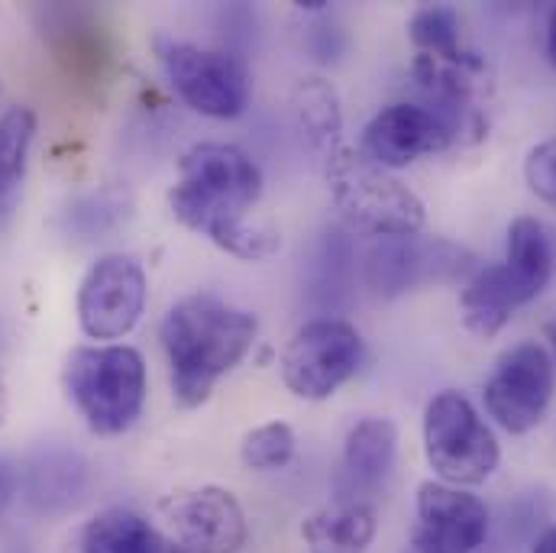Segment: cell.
<instances>
[{"label":"cell","instance_id":"cell-1","mask_svg":"<svg viewBox=\"0 0 556 553\" xmlns=\"http://www.w3.org/2000/svg\"><path fill=\"white\" fill-rule=\"evenodd\" d=\"M263 198L260 165L230 142H198L178 162V181L168 191L172 214L240 260H269L281 250L278 230L256 217Z\"/></svg>","mask_w":556,"mask_h":553},{"label":"cell","instance_id":"cell-2","mask_svg":"<svg viewBox=\"0 0 556 553\" xmlns=\"http://www.w3.org/2000/svg\"><path fill=\"white\" fill-rule=\"evenodd\" d=\"M256 334L260 324L250 311L233 307L211 291H198L172 304L162 317L159 340L178 405H204L214 386L247 360Z\"/></svg>","mask_w":556,"mask_h":553},{"label":"cell","instance_id":"cell-3","mask_svg":"<svg viewBox=\"0 0 556 553\" xmlns=\"http://www.w3.org/2000/svg\"><path fill=\"white\" fill-rule=\"evenodd\" d=\"M330 198L350 230L369 237H408L420 234L427 211L415 191L389 168L372 162L363 149H337L327 155Z\"/></svg>","mask_w":556,"mask_h":553},{"label":"cell","instance_id":"cell-4","mask_svg":"<svg viewBox=\"0 0 556 553\" xmlns=\"http://www.w3.org/2000/svg\"><path fill=\"white\" fill-rule=\"evenodd\" d=\"M65 392L101 437L130 430L146 405V363L124 343L78 347L65 360Z\"/></svg>","mask_w":556,"mask_h":553},{"label":"cell","instance_id":"cell-5","mask_svg":"<svg viewBox=\"0 0 556 553\" xmlns=\"http://www.w3.org/2000/svg\"><path fill=\"white\" fill-rule=\"evenodd\" d=\"M424 456L446 486H479L498 469V440L476 405L459 392H440L424 412Z\"/></svg>","mask_w":556,"mask_h":553},{"label":"cell","instance_id":"cell-6","mask_svg":"<svg viewBox=\"0 0 556 553\" xmlns=\"http://www.w3.org/2000/svg\"><path fill=\"white\" fill-rule=\"evenodd\" d=\"M412 78L420 91V104L430 108L450 130L453 146L482 142L489 134V65L479 52L456 55H424L417 52L412 62Z\"/></svg>","mask_w":556,"mask_h":553},{"label":"cell","instance_id":"cell-7","mask_svg":"<svg viewBox=\"0 0 556 553\" xmlns=\"http://www.w3.org/2000/svg\"><path fill=\"white\" fill-rule=\"evenodd\" d=\"M159 62L172 91L198 114L214 121H233L250 104V68L233 52L201 49L181 39H159Z\"/></svg>","mask_w":556,"mask_h":553},{"label":"cell","instance_id":"cell-8","mask_svg":"<svg viewBox=\"0 0 556 553\" xmlns=\"http://www.w3.org/2000/svg\"><path fill=\"white\" fill-rule=\"evenodd\" d=\"M363 276L372 294L402 298L430 285H466L476 276V256L443 237H386L369 247Z\"/></svg>","mask_w":556,"mask_h":553},{"label":"cell","instance_id":"cell-9","mask_svg":"<svg viewBox=\"0 0 556 553\" xmlns=\"http://www.w3.org/2000/svg\"><path fill=\"white\" fill-rule=\"evenodd\" d=\"M363 353V337L350 321L314 317L288 343L281 356V379L298 399L324 402L356 376Z\"/></svg>","mask_w":556,"mask_h":553},{"label":"cell","instance_id":"cell-10","mask_svg":"<svg viewBox=\"0 0 556 553\" xmlns=\"http://www.w3.org/2000/svg\"><path fill=\"white\" fill-rule=\"evenodd\" d=\"M554 389L556 363L551 350L538 340H525L498 356L482 392L485 412L508 433H528L547 415Z\"/></svg>","mask_w":556,"mask_h":553},{"label":"cell","instance_id":"cell-11","mask_svg":"<svg viewBox=\"0 0 556 553\" xmlns=\"http://www.w3.org/2000/svg\"><path fill=\"white\" fill-rule=\"evenodd\" d=\"M146 273L134 256H101L78 288V321L91 340H121L146 311Z\"/></svg>","mask_w":556,"mask_h":553},{"label":"cell","instance_id":"cell-12","mask_svg":"<svg viewBox=\"0 0 556 553\" xmlns=\"http://www.w3.org/2000/svg\"><path fill=\"white\" fill-rule=\"evenodd\" d=\"M165 515L181 553H240L247 548V515L233 492L220 486H204L172 499Z\"/></svg>","mask_w":556,"mask_h":553},{"label":"cell","instance_id":"cell-13","mask_svg":"<svg viewBox=\"0 0 556 553\" xmlns=\"http://www.w3.org/2000/svg\"><path fill=\"white\" fill-rule=\"evenodd\" d=\"M489 538V508L482 499L446 486L417 489L415 548L420 553H476Z\"/></svg>","mask_w":556,"mask_h":553},{"label":"cell","instance_id":"cell-14","mask_svg":"<svg viewBox=\"0 0 556 553\" xmlns=\"http://www.w3.org/2000/svg\"><path fill=\"white\" fill-rule=\"evenodd\" d=\"M453 146L446 124L420 101H402L379 111L366 134L363 152L382 168H402L424 155H437Z\"/></svg>","mask_w":556,"mask_h":553},{"label":"cell","instance_id":"cell-15","mask_svg":"<svg viewBox=\"0 0 556 553\" xmlns=\"http://www.w3.org/2000/svg\"><path fill=\"white\" fill-rule=\"evenodd\" d=\"M534 298L538 294L508 269V263H498V266L476 269V276L463 285L459 314H463V324L476 337L492 340L495 334L505 330V324L515 317V311L531 304Z\"/></svg>","mask_w":556,"mask_h":553},{"label":"cell","instance_id":"cell-16","mask_svg":"<svg viewBox=\"0 0 556 553\" xmlns=\"http://www.w3.org/2000/svg\"><path fill=\"white\" fill-rule=\"evenodd\" d=\"M376 508L366 502H340L311 515L301 528L311 553H366L376 538Z\"/></svg>","mask_w":556,"mask_h":553},{"label":"cell","instance_id":"cell-17","mask_svg":"<svg viewBox=\"0 0 556 553\" xmlns=\"http://www.w3.org/2000/svg\"><path fill=\"white\" fill-rule=\"evenodd\" d=\"M291 114L301 139L317 152V155H333L340 149L343 134V111H340V95L330 81L324 78H301L291 91Z\"/></svg>","mask_w":556,"mask_h":553},{"label":"cell","instance_id":"cell-18","mask_svg":"<svg viewBox=\"0 0 556 553\" xmlns=\"http://www.w3.org/2000/svg\"><path fill=\"white\" fill-rule=\"evenodd\" d=\"M395 450H399V427L389 417H363L346 433L343 469L356 486L376 489L392 473Z\"/></svg>","mask_w":556,"mask_h":553},{"label":"cell","instance_id":"cell-19","mask_svg":"<svg viewBox=\"0 0 556 553\" xmlns=\"http://www.w3.org/2000/svg\"><path fill=\"white\" fill-rule=\"evenodd\" d=\"M81 553H181L175 541L159 535L142 515L127 508H108L88 521Z\"/></svg>","mask_w":556,"mask_h":553},{"label":"cell","instance_id":"cell-20","mask_svg":"<svg viewBox=\"0 0 556 553\" xmlns=\"http://www.w3.org/2000/svg\"><path fill=\"white\" fill-rule=\"evenodd\" d=\"M353 285V243L343 230H327L304 266V291L320 311L346 301Z\"/></svg>","mask_w":556,"mask_h":553},{"label":"cell","instance_id":"cell-21","mask_svg":"<svg viewBox=\"0 0 556 553\" xmlns=\"http://www.w3.org/2000/svg\"><path fill=\"white\" fill-rule=\"evenodd\" d=\"M33 137L36 114L29 108H10L7 114H0V214H10L20 194Z\"/></svg>","mask_w":556,"mask_h":553},{"label":"cell","instance_id":"cell-22","mask_svg":"<svg viewBox=\"0 0 556 553\" xmlns=\"http://www.w3.org/2000/svg\"><path fill=\"white\" fill-rule=\"evenodd\" d=\"M508 269L534 294H541L554 273V253L544 227L534 217H515L508 227Z\"/></svg>","mask_w":556,"mask_h":553},{"label":"cell","instance_id":"cell-23","mask_svg":"<svg viewBox=\"0 0 556 553\" xmlns=\"http://www.w3.org/2000/svg\"><path fill=\"white\" fill-rule=\"evenodd\" d=\"M81 492V466L68 456H42L29 476V499L42 512L65 508Z\"/></svg>","mask_w":556,"mask_h":553},{"label":"cell","instance_id":"cell-24","mask_svg":"<svg viewBox=\"0 0 556 553\" xmlns=\"http://www.w3.org/2000/svg\"><path fill=\"white\" fill-rule=\"evenodd\" d=\"M408 36L417 46V52H424V55H456V52H463L459 16H456L453 7H443V3L420 7L412 16V23H408Z\"/></svg>","mask_w":556,"mask_h":553},{"label":"cell","instance_id":"cell-25","mask_svg":"<svg viewBox=\"0 0 556 553\" xmlns=\"http://www.w3.org/2000/svg\"><path fill=\"white\" fill-rule=\"evenodd\" d=\"M243 463L250 469H260V473H269V469H281L291 463L294 456V430L285 424V420H269V424H260L256 430H250L243 437Z\"/></svg>","mask_w":556,"mask_h":553},{"label":"cell","instance_id":"cell-26","mask_svg":"<svg viewBox=\"0 0 556 553\" xmlns=\"http://www.w3.org/2000/svg\"><path fill=\"white\" fill-rule=\"evenodd\" d=\"M525 178L531 191L556 208V137L538 142L525 159Z\"/></svg>","mask_w":556,"mask_h":553},{"label":"cell","instance_id":"cell-27","mask_svg":"<svg viewBox=\"0 0 556 553\" xmlns=\"http://www.w3.org/2000/svg\"><path fill=\"white\" fill-rule=\"evenodd\" d=\"M13 495H16V469L7 460H0V521L13 505Z\"/></svg>","mask_w":556,"mask_h":553},{"label":"cell","instance_id":"cell-28","mask_svg":"<svg viewBox=\"0 0 556 553\" xmlns=\"http://www.w3.org/2000/svg\"><path fill=\"white\" fill-rule=\"evenodd\" d=\"M531 553H556V525L554 528H547V531L534 541Z\"/></svg>","mask_w":556,"mask_h":553},{"label":"cell","instance_id":"cell-29","mask_svg":"<svg viewBox=\"0 0 556 553\" xmlns=\"http://www.w3.org/2000/svg\"><path fill=\"white\" fill-rule=\"evenodd\" d=\"M547 59L554 62L556 68V7L551 10V20H547Z\"/></svg>","mask_w":556,"mask_h":553},{"label":"cell","instance_id":"cell-30","mask_svg":"<svg viewBox=\"0 0 556 553\" xmlns=\"http://www.w3.org/2000/svg\"><path fill=\"white\" fill-rule=\"evenodd\" d=\"M547 340H551V347H554V353H556V321H551V324H547Z\"/></svg>","mask_w":556,"mask_h":553}]
</instances>
